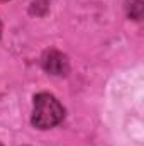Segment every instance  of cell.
<instances>
[{"instance_id":"6da1fadb","label":"cell","mask_w":144,"mask_h":146,"mask_svg":"<svg viewBox=\"0 0 144 146\" xmlns=\"http://www.w3.org/2000/svg\"><path fill=\"white\" fill-rule=\"evenodd\" d=\"M65 117L63 106L49 94H39L34 97L32 124L39 129H49L59 124Z\"/></svg>"},{"instance_id":"7a4b0ae2","label":"cell","mask_w":144,"mask_h":146,"mask_svg":"<svg viewBox=\"0 0 144 146\" xmlns=\"http://www.w3.org/2000/svg\"><path fill=\"white\" fill-rule=\"evenodd\" d=\"M42 68L51 75L63 76V75L68 73L70 65H68V60L63 53H59L56 49H51V51H46L44 56H42Z\"/></svg>"},{"instance_id":"3957f363","label":"cell","mask_w":144,"mask_h":146,"mask_svg":"<svg viewBox=\"0 0 144 146\" xmlns=\"http://www.w3.org/2000/svg\"><path fill=\"white\" fill-rule=\"evenodd\" d=\"M126 7H127V14L131 19L134 21L143 19V0H127Z\"/></svg>"},{"instance_id":"277c9868","label":"cell","mask_w":144,"mask_h":146,"mask_svg":"<svg viewBox=\"0 0 144 146\" xmlns=\"http://www.w3.org/2000/svg\"><path fill=\"white\" fill-rule=\"evenodd\" d=\"M0 34H2V24H0Z\"/></svg>"},{"instance_id":"5b68a950","label":"cell","mask_w":144,"mask_h":146,"mask_svg":"<svg viewBox=\"0 0 144 146\" xmlns=\"http://www.w3.org/2000/svg\"><path fill=\"white\" fill-rule=\"evenodd\" d=\"M0 2H5V0H0Z\"/></svg>"},{"instance_id":"8992f818","label":"cell","mask_w":144,"mask_h":146,"mask_svg":"<svg viewBox=\"0 0 144 146\" xmlns=\"http://www.w3.org/2000/svg\"><path fill=\"white\" fill-rule=\"evenodd\" d=\"M0 146H2V145H0Z\"/></svg>"}]
</instances>
